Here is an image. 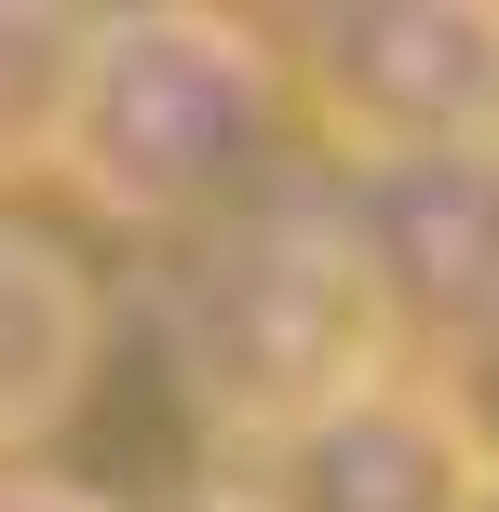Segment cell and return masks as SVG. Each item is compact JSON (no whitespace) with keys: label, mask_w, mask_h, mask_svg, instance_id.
<instances>
[{"label":"cell","mask_w":499,"mask_h":512,"mask_svg":"<svg viewBox=\"0 0 499 512\" xmlns=\"http://www.w3.org/2000/svg\"><path fill=\"white\" fill-rule=\"evenodd\" d=\"M338 230L365 256L392 337L459 351L499 324V135L473 149H419V162H351L338 176Z\"/></svg>","instance_id":"cell-4"},{"label":"cell","mask_w":499,"mask_h":512,"mask_svg":"<svg viewBox=\"0 0 499 512\" xmlns=\"http://www.w3.org/2000/svg\"><path fill=\"white\" fill-rule=\"evenodd\" d=\"M257 512H486V486L459 459L446 405L378 378L338 418H311V432H284L257 459Z\"/></svg>","instance_id":"cell-5"},{"label":"cell","mask_w":499,"mask_h":512,"mask_svg":"<svg viewBox=\"0 0 499 512\" xmlns=\"http://www.w3.org/2000/svg\"><path fill=\"white\" fill-rule=\"evenodd\" d=\"M297 95H311L324 149L351 162H419L499 135V14L473 0H365V14L297 27Z\"/></svg>","instance_id":"cell-3"},{"label":"cell","mask_w":499,"mask_h":512,"mask_svg":"<svg viewBox=\"0 0 499 512\" xmlns=\"http://www.w3.org/2000/svg\"><path fill=\"white\" fill-rule=\"evenodd\" d=\"M81 391H95V270L54 230L0 216V472H41Z\"/></svg>","instance_id":"cell-6"},{"label":"cell","mask_w":499,"mask_h":512,"mask_svg":"<svg viewBox=\"0 0 499 512\" xmlns=\"http://www.w3.org/2000/svg\"><path fill=\"white\" fill-rule=\"evenodd\" d=\"M0 512H122V499L81 486V472H0Z\"/></svg>","instance_id":"cell-9"},{"label":"cell","mask_w":499,"mask_h":512,"mask_svg":"<svg viewBox=\"0 0 499 512\" xmlns=\"http://www.w3.org/2000/svg\"><path fill=\"white\" fill-rule=\"evenodd\" d=\"M149 512H257V486H176V499H149Z\"/></svg>","instance_id":"cell-10"},{"label":"cell","mask_w":499,"mask_h":512,"mask_svg":"<svg viewBox=\"0 0 499 512\" xmlns=\"http://www.w3.org/2000/svg\"><path fill=\"white\" fill-rule=\"evenodd\" d=\"M284 149V68L230 14H95L54 176L122 230H216Z\"/></svg>","instance_id":"cell-2"},{"label":"cell","mask_w":499,"mask_h":512,"mask_svg":"<svg viewBox=\"0 0 499 512\" xmlns=\"http://www.w3.org/2000/svg\"><path fill=\"white\" fill-rule=\"evenodd\" d=\"M176 378L189 405L216 418L230 445H284L311 418H338L351 391H378V351H392V310H378L365 256L338 230V189H270V203L189 230L176 270Z\"/></svg>","instance_id":"cell-1"},{"label":"cell","mask_w":499,"mask_h":512,"mask_svg":"<svg viewBox=\"0 0 499 512\" xmlns=\"http://www.w3.org/2000/svg\"><path fill=\"white\" fill-rule=\"evenodd\" d=\"M81 54H95V14H54V0H0V176L54 162L81 95Z\"/></svg>","instance_id":"cell-7"},{"label":"cell","mask_w":499,"mask_h":512,"mask_svg":"<svg viewBox=\"0 0 499 512\" xmlns=\"http://www.w3.org/2000/svg\"><path fill=\"white\" fill-rule=\"evenodd\" d=\"M432 405H446V432H459V459H473V486L499 499V324L459 337V351H432Z\"/></svg>","instance_id":"cell-8"}]
</instances>
